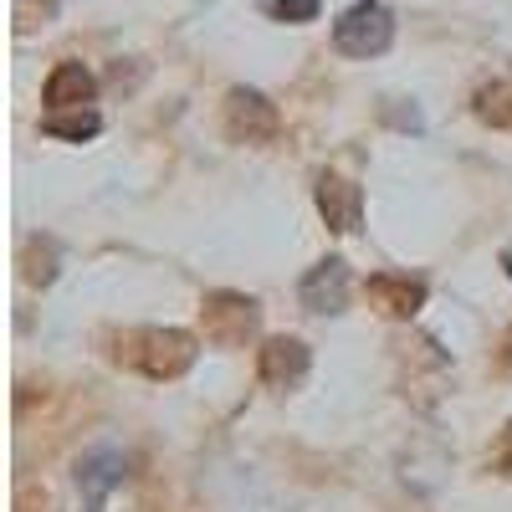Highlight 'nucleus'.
Instances as JSON below:
<instances>
[{"label": "nucleus", "instance_id": "1", "mask_svg": "<svg viewBox=\"0 0 512 512\" xmlns=\"http://www.w3.org/2000/svg\"><path fill=\"white\" fill-rule=\"evenodd\" d=\"M128 349H118L123 364H134L149 379H180L195 364V338L180 328H139L123 338Z\"/></svg>", "mask_w": 512, "mask_h": 512}, {"label": "nucleus", "instance_id": "2", "mask_svg": "<svg viewBox=\"0 0 512 512\" xmlns=\"http://www.w3.org/2000/svg\"><path fill=\"white\" fill-rule=\"evenodd\" d=\"M390 41H395V16L379 0H359L333 21V47L344 57H379L390 52Z\"/></svg>", "mask_w": 512, "mask_h": 512}, {"label": "nucleus", "instance_id": "3", "mask_svg": "<svg viewBox=\"0 0 512 512\" xmlns=\"http://www.w3.org/2000/svg\"><path fill=\"white\" fill-rule=\"evenodd\" d=\"M200 318H205V338L221 344V349H241L246 338L256 333V303L241 297V292H216L200 308Z\"/></svg>", "mask_w": 512, "mask_h": 512}, {"label": "nucleus", "instance_id": "4", "mask_svg": "<svg viewBox=\"0 0 512 512\" xmlns=\"http://www.w3.org/2000/svg\"><path fill=\"white\" fill-rule=\"evenodd\" d=\"M277 108L256 93V88H231L226 93V134L236 144H267L277 134Z\"/></svg>", "mask_w": 512, "mask_h": 512}, {"label": "nucleus", "instance_id": "5", "mask_svg": "<svg viewBox=\"0 0 512 512\" xmlns=\"http://www.w3.org/2000/svg\"><path fill=\"white\" fill-rule=\"evenodd\" d=\"M349 292H354V277H349V262L344 256H328V262H318L303 287H297V297H303L308 313H344L349 308Z\"/></svg>", "mask_w": 512, "mask_h": 512}, {"label": "nucleus", "instance_id": "6", "mask_svg": "<svg viewBox=\"0 0 512 512\" xmlns=\"http://www.w3.org/2000/svg\"><path fill=\"white\" fill-rule=\"evenodd\" d=\"M313 369V354L303 338H267L262 344V379L272 390H297Z\"/></svg>", "mask_w": 512, "mask_h": 512}, {"label": "nucleus", "instance_id": "7", "mask_svg": "<svg viewBox=\"0 0 512 512\" xmlns=\"http://www.w3.org/2000/svg\"><path fill=\"white\" fill-rule=\"evenodd\" d=\"M128 472V461L118 451H88L77 461V492H82V512H103L108 492L123 482Z\"/></svg>", "mask_w": 512, "mask_h": 512}, {"label": "nucleus", "instance_id": "8", "mask_svg": "<svg viewBox=\"0 0 512 512\" xmlns=\"http://www.w3.org/2000/svg\"><path fill=\"white\" fill-rule=\"evenodd\" d=\"M318 210H323V221H328V231H359V221H364V195H359V185H349L344 175H323L318 180Z\"/></svg>", "mask_w": 512, "mask_h": 512}, {"label": "nucleus", "instance_id": "9", "mask_svg": "<svg viewBox=\"0 0 512 512\" xmlns=\"http://www.w3.org/2000/svg\"><path fill=\"white\" fill-rule=\"evenodd\" d=\"M98 93V82L93 72L82 67V62H57L52 77H47V88H41V98H47V113L52 108H88Z\"/></svg>", "mask_w": 512, "mask_h": 512}, {"label": "nucleus", "instance_id": "10", "mask_svg": "<svg viewBox=\"0 0 512 512\" xmlns=\"http://www.w3.org/2000/svg\"><path fill=\"white\" fill-rule=\"evenodd\" d=\"M369 297L390 318H415L420 303H425V282L420 277H400V272H379V277H369Z\"/></svg>", "mask_w": 512, "mask_h": 512}, {"label": "nucleus", "instance_id": "11", "mask_svg": "<svg viewBox=\"0 0 512 512\" xmlns=\"http://www.w3.org/2000/svg\"><path fill=\"white\" fill-rule=\"evenodd\" d=\"M98 128H103V118H98L93 108H52L47 118H41V134H52V139H72V144L93 139Z\"/></svg>", "mask_w": 512, "mask_h": 512}, {"label": "nucleus", "instance_id": "12", "mask_svg": "<svg viewBox=\"0 0 512 512\" xmlns=\"http://www.w3.org/2000/svg\"><path fill=\"white\" fill-rule=\"evenodd\" d=\"M318 6H323V0H272V16L303 26V21H318Z\"/></svg>", "mask_w": 512, "mask_h": 512}, {"label": "nucleus", "instance_id": "13", "mask_svg": "<svg viewBox=\"0 0 512 512\" xmlns=\"http://www.w3.org/2000/svg\"><path fill=\"white\" fill-rule=\"evenodd\" d=\"M502 466H512V431H507V441H502Z\"/></svg>", "mask_w": 512, "mask_h": 512}]
</instances>
